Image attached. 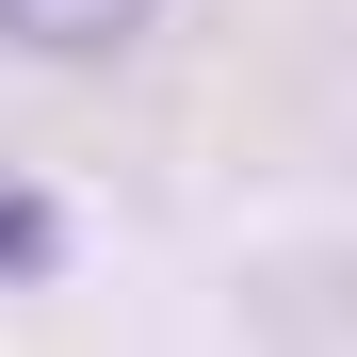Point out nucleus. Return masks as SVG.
Listing matches in <instances>:
<instances>
[{"label": "nucleus", "mask_w": 357, "mask_h": 357, "mask_svg": "<svg viewBox=\"0 0 357 357\" xmlns=\"http://www.w3.org/2000/svg\"><path fill=\"white\" fill-rule=\"evenodd\" d=\"M162 17V0H0V49H33V66H114Z\"/></svg>", "instance_id": "nucleus-1"}, {"label": "nucleus", "mask_w": 357, "mask_h": 357, "mask_svg": "<svg viewBox=\"0 0 357 357\" xmlns=\"http://www.w3.org/2000/svg\"><path fill=\"white\" fill-rule=\"evenodd\" d=\"M66 244H82L66 195H49L33 162H0V292H49V276H66Z\"/></svg>", "instance_id": "nucleus-2"}]
</instances>
